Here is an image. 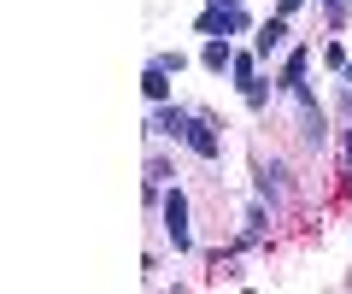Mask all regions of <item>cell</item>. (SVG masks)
<instances>
[{"mask_svg": "<svg viewBox=\"0 0 352 294\" xmlns=\"http://www.w3.org/2000/svg\"><path fill=\"white\" fill-rule=\"evenodd\" d=\"M346 83H352V65H346Z\"/></svg>", "mask_w": 352, "mask_h": 294, "instance_id": "obj_10", "label": "cell"}, {"mask_svg": "<svg viewBox=\"0 0 352 294\" xmlns=\"http://www.w3.org/2000/svg\"><path fill=\"white\" fill-rule=\"evenodd\" d=\"M346 177H352V136H346Z\"/></svg>", "mask_w": 352, "mask_h": 294, "instance_id": "obj_8", "label": "cell"}, {"mask_svg": "<svg viewBox=\"0 0 352 294\" xmlns=\"http://www.w3.org/2000/svg\"><path fill=\"white\" fill-rule=\"evenodd\" d=\"M206 65H212V71L235 65V53H229V41H223V36H212V41H206Z\"/></svg>", "mask_w": 352, "mask_h": 294, "instance_id": "obj_7", "label": "cell"}, {"mask_svg": "<svg viewBox=\"0 0 352 294\" xmlns=\"http://www.w3.org/2000/svg\"><path fill=\"white\" fill-rule=\"evenodd\" d=\"M282 36H288V24H282V18H270V24L258 30V53H276V48H282Z\"/></svg>", "mask_w": 352, "mask_h": 294, "instance_id": "obj_6", "label": "cell"}, {"mask_svg": "<svg viewBox=\"0 0 352 294\" xmlns=\"http://www.w3.org/2000/svg\"><path fill=\"white\" fill-rule=\"evenodd\" d=\"M282 89H288V94H305V53H294V59H288V71H282Z\"/></svg>", "mask_w": 352, "mask_h": 294, "instance_id": "obj_5", "label": "cell"}, {"mask_svg": "<svg viewBox=\"0 0 352 294\" xmlns=\"http://www.w3.org/2000/svg\"><path fill=\"white\" fill-rule=\"evenodd\" d=\"M212 6H241V0H212Z\"/></svg>", "mask_w": 352, "mask_h": 294, "instance_id": "obj_9", "label": "cell"}, {"mask_svg": "<svg viewBox=\"0 0 352 294\" xmlns=\"http://www.w3.org/2000/svg\"><path fill=\"white\" fill-rule=\"evenodd\" d=\"M164 230H170L176 253H182V247L194 242V235H188V200H182V194H164Z\"/></svg>", "mask_w": 352, "mask_h": 294, "instance_id": "obj_1", "label": "cell"}, {"mask_svg": "<svg viewBox=\"0 0 352 294\" xmlns=\"http://www.w3.org/2000/svg\"><path fill=\"white\" fill-rule=\"evenodd\" d=\"M188 147H194L200 159H217V136H212V124H200V118H194V124H188Z\"/></svg>", "mask_w": 352, "mask_h": 294, "instance_id": "obj_2", "label": "cell"}, {"mask_svg": "<svg viewBox=\"0 0 352 294\" xmlns=\"http://www.w3.org/2000/svg\"><path fill=\"white\" fill-rule=\"evenodd\" d=\"M188 124H194V118L188 112H170V106L153 112V129H159V136H188Z\"/></svg>", "mask_w": 352, "mask_h": 294, "instance_id": "obj_3", "label": "cell"}, {"mask_svg": "<svg viewBox=\"0 0 352 294\" xmlns=\"http://www.w3.org/2000/svg\"><path fill=\"white\" fill-rule=\"evenodd\" d=\"M141 89H147V101H164V94H170V71H164V65H153L147 77H141Z\"/></svg>", "mask_w": 352, "mask_h": 294, "instance_id": "obj_4", "label": "cell"}]
</instances>
